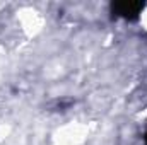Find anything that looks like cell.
Instances as JSON below:
<instances>
[{
	"mask_svg": "<svg viewBox=\"0 0 147 145\" xmlns=\"http://www.w3.org/2000/svg\"><path fill=\"white\" fill-rule=\"evenodd\" d=\"M146 145H147V132H146Z\"/></svg>",
	"mask_w": 147,
	"mask_h": 145,
	"instance_id": "cell-2",
	"label": "cell"
},
{
	"mask_svg": "<svg viewBox=\"0 0 147 145\" xmlns=\"http://www.w3.org/2000/svg\"><path fill=\"white\" fill-rule=\"evenodd\" d=\"M146 9V2H132V0H121L111 3V12L116 17L127 19V21H137Z\"/></svg>",
	"mask_w": 147,
	"mask_h": 145,
	"instance_id": "cell-1",
	"label": "cell"
}]
</instances>
